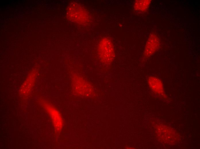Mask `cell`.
Instances as JSON below:
<instances>
[{
  "label": "cell",
  "instance_id": "cell-1",
  "mask_svg": "<svg viewBox=\"0 0 200 149\" xmlns=\"http://www.w3.org/2000/svg\"><path fill=\"white\" fill-rule=\"evenodd\" d=\"M66 15L70 20L79 24H86L90 20L87 11L80 4L76 3L69 5L67 8Z\"/></svg>",
  "mask_w": 200,
  "mask_h": 149
},
{
  "label": "cell",
  "instance_id": "cell-2",
  "mask_svg": "<svg viewBox=\"0 0 200 149\" xmlns=\"http://www.w3.org/2000/svg\"><path fill=\"white\" fill-rule=\"evenodd\" d=\"M99 57L103 63L109 64L114 58L115 53L113 43L107 38H104L100 41L98 47Z\"/></svg>",
  "mask_w": 200,
  "mask_h": 149
},
{
  "label": "cell",
  "instance_id": "cell-3",
  "mask_svg": "<svg viewBox=\"0 0 200 149\" xmlns=\"http://www.w3.org/2000/svg\"><path fill=\"white\" fill-rule=\"evenodd\" d=\"M160 46L159 38L155 32H152L149 35L146 44L143 56L147 58L154 54L158 50Z\"/></svg>",
  "mask_w": 200,
  "mask_h": 149
},
{
  "label": "cell",
  "instance_id": "cell-4",
  "mask_svg": "<svg viewBox=\"0 0 200 149\" xmlns=\"http://www.w3.org/2000/svg\"><path fill=\"white\" fill-rule=\"evenodd\" d=\"M43 106L50 115L55 130L58 132H60L63 127V122L60 113L51 105L45 104Z\"/></svg>",
  "mask_w": 200,
  "mask_h": 149
},
{
  "label": "cell",
  "instance_id": "cell-5",
  "mask_svg": "<svg viewBox=\"0 0 200 149\" xmlns=\"http://www.w3.org/2000/svg\"><path fill=\"white\" fill-rule=\"evenodd\" d=\"M147 83L154 93L160 97H165L163 83L161 79L154 76H150L147 79Z\"/></svg>",
  "mask_w": 200,
  "mask_h": 149
},
{
  "label": "cell",
  "instance_id": "cell-6",
  "mask_svg": "<svg viewBox=\"0 0 200 149\" xmlns=\"http://www.w3.org/2000/svg\"><path fill=\"white\" fill-rule=\"evenodd\" d=\"M28 77L26 80L24 82L22 85L20 89V93L22 95H27L32 90L34 84L35 75L31 77Z\"/></svg>",
  "mask_w": 200,
  "mask_h": 149
},
{
  "label": "cell",
  "instance_id": "cell-7",
  "mask_svg": "<svg viewBox=\"0 0 200 149\" xmlns=\"http://www.w3.org/2000/svg\"><path fill=\"white\" fill-rule=\"evenodd\" d=\"M151 2V0H137L134 3V8L137 11L143 13L149 8Z\"/></svg>",
  "mask_w": 200,
  "mask_h": 149
}]
</instances>
